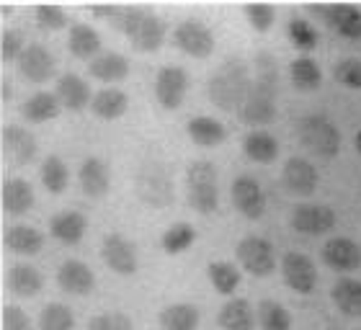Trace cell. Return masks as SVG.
I'll use <instances>...</instances> for the list:
<instances>
[{
	"label": "cell",
	"mask_w": 361,
	"mask_h": 330,
	"mask_svg": "<svg viewBox=\"0 0 361 330\" xmlns=\"http://www.w3.org/2000/svg\"><path fill=\"white\" fill-rule=\"evenodd\" d=\"M114 26L121 34H127L137 52H158L168 37L166 21L158 13H152L150 8L140 6L119 8V13L114 18Z\"/></svg>",
	"instance_id": "cell-1"
},
{
	"label": "cell",
	"mask_w": 361,
	"mask_h": 330,
	"mask_svg": "<svg viewBox=\"0 0 361 330\" xmlns=\"http://www.w3.org/2000/svg\"><path fill=\"white\" fill-rule=\"evenodd\" d=\"M276 65L269 54H258V78L250 85V93L240 109V116L248 124H271L276 119Z\"/></svg>",
	"instance_id": "cell-2"
},
{
	"label": "cell",
	"mask_w": 361,
	"mask_h": 330,
	"mask_svg": "<svg viewBox=\"0 0 361 330\" xmlns=\"http://www.w3.org/2000/svg\"><path fill=\"white\" fill-rule=\"evenodd\" d=\"M250 73L240 60H227L222 68L209 78V98L212 104L233 111V109H243L245 98L250 93Z\"/></svg>",
	"instance_id": "cell-3"
},
{
	"label": "cell",
	"mask_w": 361,
	"mask_h": 330,
	"mask_svg": "<svg viewBox=\"0 0 361 330\" xmlns=\"http://www.w3.org/2000/svg\"><path fill=\"white\" fill-rule=\"evenodd\" d=\"M188 183V204L199 214H212L219 207V188H217V168L209 160H196L186 171Z\"/></svg>",
	"instance_id": "cell-4"
},
{
	"label": "cell",
	"mask_w": 361,
	"mask_h": 330,
	"mask_svg": "<svg viewBox=\"0 0 361 330\" xmlns=\"http://www.w3.org/2000/svg\"><path fill=\"white\" fill-rule=\"evenodd\" d=\"M300 142L317 158H336L341 150V132L328 116L323 114H310L297 127Z\"/></svg>",
	"instance_id": "cell-5"
},
{
	"label": "cell",
	"mask_w": 361,
	"mask_h": 330,
	"mask_svg": "<svg viewBox=\"0 0 361 330\" xmlns=\"http://www.w3.org/2000/svg\"><path fill=\"white\" fill-rule=\"evenodd\" d=\"M135 191L145 204H150L152 209H163L173 202V181L168 176L166 165L160 163H145L137 173Z\"/></svg>",
	"instance_id": "cell-6"
},
{
	"label": "cell",
	"mask_w": 361,
	"mask_h": 330,
	"mask_svg": "<svg viewBox=\"0 0 361 330\" xmlns=\"http://www.w3.org/2000/svg\"><path fill=\"white\" fill-rule=\"evenodd\" d=\"M235 255L240 266L253 276H269L276 269V255H274V245H271L266 238H258V235H248L243 238L235 248Z\"/></svg>",
	"instance_id": "cell-7"
},
{
	"label": "cell",
	"mask_w": 361,
	"mask_h": 330,
	"mask_svg": "<svg viewBox=\"0 0 361 330\" xmlns=\"http://www.w3.org/2000/svg\"><path fill=\"white\" fill-rule=\"evenodd\" d=\"M173 42L180 52H186L188 57H196V60H204L214 52V34L207 23L196 21V18H186L176 26Z\"/></svg>",
	"instance_id": "cell-8"
},
{
	"label": "cell",
	"mask_w": 361,
	"mask_h": 330,
	"mask_svg": "<svg viewBox=\"0 0 361 330\" xmlns=\"http://www.w3.org/2000/svg\"><path fill=\"white\" fill-rule=\"evenodd\" d=\"M101 258L114 274L119 276H132L140 269V258H137V248L132 240H127L119 233H109L101 245Z\"/></svg>",
	"instance_id": "cell-9"
},
{
	"label": "cell",
	"mask_w": 361,
	"mask_h": 330,
	"mask_svg": "<svg viewBox=\"0 0 361 330\" xmlns=\"http://www.w3.org/2000/svg\"><path fill=\"white\" fill-rule=\"evenodd\" d=\"M310 13L320 16L331 29H336L341 37L361 39V11L348 3H331V6H312Z\"/></svg>",
	"instance_id": "cell-10"
},
{
	"label": "cell",
	"mask_w": 361,
	"mask_h": 330,
	"mask_svg": "<svg viewBox=\"0 0 361 330\" xmlns=\"http://www.w3.org/2000/svg\"><path fill=\"white\" fill-rule=\"evenodd\" d=\"M188 90V75L183 68H176V65H166L160 68L158 78H155V96H158L160 106L173 111L183 104Z\"/></svg>",
	"instance_id": "cell-11"
},
{
	"label": "cell",
	"mask_w": 361,
	"mask_h": 330,
	"mask_svg": "<svg viewBox=\"0 0 361 330\" xmlns=\"http://www.w3.org/2000/svg\"><path fill=\"white\" fill-rule=\"evenodd\" d=\"M233 204L243 217L261 219L266 212V194L261 183L250 176H238L233 181Z\"/></svg>",
	"instance_id": "cell-12"
},
{
	"label": "cell",
	"mask_w": 361,
	"mask_h": 330,
	"mask_svg": "<svg viewBox=\"0 0 361 330\" xmlns=\"http://www.w3.org/2000/svg\"><path fill=\"white\" fill-rule=\"evenodd\" d=\"M281 274H284L286 286L300 294H310L317 284L315 263L310 261L305 253H297V250L284 255V261H281Z\"/></svg>",
	"instance_id": "cell-13"
},
{
	"label": "cell",
	"mask_w": 361,
	"mask_h": 330,
	"mask_svg": "<svg viewBox=\"0 0 361 330\" xmlns=\"http://www.w3.org/2000/svg\"><path fill=\"white\" fill-rule=\"evenodd\" d=\"M336 225V212L325 204H300L294 207L292 227L302 235H325Z\"/></svg>",
	"instance_id": "cell-14"
},
{
	"label": "cell",
	"mask_w": 361,
	"mask_h": 330,
	"mask_svg": "<svg viewBox=\"0 0 361 330\" xmlns=\"http://www.w3.org/2000/svg\"><path fill=\"white\" fill-rule=\"evenodd\" d=\"M281 178H284V186L289 194L294 196H310L315 194L317 188V171L315 165L310 163L305 158H289L284 165V173H281Z\"/></svg>",
	"instance_id": "cell-15"
},
{
	"label": "cell",
	"mask_w": 361,
	"mask_h": 330,
	"mask_svg": "<svg viewBox=\"0 0 361 330\" xmlns=\"http://www.w3.org/2000/svg\"><path fill=\"white\" fill-rule=\"evenodd\" d=\"M57 284L62 286V292L85 297V294L93 292L96 276H93V271L88 269V263L78 261V258H70V261L62 263L60 271H57Z\"/></svg>",
	"instance_id": "cell-16"
},
{
	"label": "cell",
	"mask_w": 361,
	"mask_h": 330,
	"mask_svg": "<svg viewBox=\"0 0 361 330\" xmlns=\"http://www.w3.org/2000/svg\"><path fill=\"white\" fill-rule=\"evenodd\" d=\"M18 73L31 82H47L54 75V57L42 44H29L18 57Z\"/></svg>",
	"instance_id": "cell-17"
},
{
	"label": "cell",
	"mask_w": 361,
	"mask_h": 330,
	"mask_svg": "<svg viewBox=\"0 0 361 330\" xmlns=\"http://www.w3.org/2000/svg\"><path fill=\"white\" fill-rule=\"evenodd\" d=\"M323 261L333 271H356L361 266V248L351 238H331L323 245Z\"/></svg>",
	"instance_id": "cell-18"
},
{
	"label": "cell",
	"mask_w": 361,
	"mask_h": 330,
	"mask_svg": "<svg viewBox=\"0 0 361 330\" xmlns=\"http://www.w3.org/2000/svg\"><path fill=\"white\" fill-rule=\"evenodd\" d=\"M3 147L18 165L31 163L37 158V137L31 135L29 129L18 127V124H8L3 129Z\"/></svg>",
	"instance_id": "cell-19"
},
{
	"label": "cell",
	"mask_w": 361,
	"mask_h": 330,
	"mask_svg": "<svg viewBox=\"0 0 361 330\" xmlns=\"http://www.w3.org/2000/svg\"><path fill=\"white\" fill-rule=\"evenodd\" d=\"M80 186H83V194L90 199H101V196L109 194V186H111V173H109V165L101 158H88L80 165Z\"/></svg>",
	"instance_id": "cell-20"
},
{
	"label": "cell",
	"mask_w": 361,
	"mask_h": 330,
	"mask_svg": "<svg viewBox=\"0 0 361 330\" xmlns=\"http://www.w3.org/2000/svg\"><path fill=\"white\" fill-rule=\"evenodd\" d=\"M54 93H57V98H60L62 109H70V111H80V109H85V106L93 101V98H90L88 82H85L80 75H75V73H65V75H60Z\"/></svg>",
	"instance_id": "cell-21"
},
{
	"label": "cell",
	"mask_w": 361,
	"mask_h": 330,
	"mask_svg": "<svg viewBox=\"0 0 361 330\" xmlns=\"http://www.w3.org/2000/svg\"><path fill=\"white\" fill-rule=\"evenodd\" d=\"M88 230V219L80 212H60L49 219V233L65 245H78Z\"/></svg>",
	"instance_id": "cell-22"
},
{
	"label": "cell",
	"mask_w": 361,
	"mask_h": 330,
	"mask_svg": "<svg viewBox=\"0 0 361 330\" xmlns=\"http://www.w3.org/2000/svg\"><path fill=\"white\" fill-rule=\"evenodd\" d=\"M336 307L348 317H361V281L354 276H341L331 289Z\"/></svg>",
	"instance_id": "cell-23"
},
{
	"label": "cell",
	"mask_w": 361,
	"mask_h": 330,
	"mask_svg": "<svg viewBox=\"0 0 361 330\" xmlns=\"http://www.w3.org/2000/svg\"><path fill=\"white\" fill-rule=\"evenodd\" d=\"M219 325L225 330H253L256 325V315H253V307H250L248 300L243 297H233L227 300L219 310Z\"/></svg>",
	"instance_id": "cell-24"
},
{
	"label": "cell",
	"mask_w": 361,
	"mask_h": 330,
	"mask_svg": "<svg viewBox=\"0 0 361 330\" xmlns=\"http://www.w3.org/2000/svg\"><path fill=\"white\" fill-rule=\"evenodd\" d=\"M127 109H129V96L119 88L98 90L96 96H93V101H90V111L96 114V116H101V119H106V121L124 116Z\"/></svg>",
	"instance_id": "cell-25"
},
{
	"label": "cell",
	"mask_w": 361,
	"mask_h": 330,
	"mask_svg": "<svg viewBox=\"0 0 361 330\" xmlns=\"http://www.w3.org/2000/svg\"><path fill=\"white\" fill-rule=\"evenodd\" d=\"M88 73L104 82H119L129 75V60L119 52H104L90 60Z\"/></svg>",
	"instance_id": "cell-26"
},
{
	"label": "cell",
	"mask_w": 361,
	"mask_h": 330,
	"mask_svg": "<svg viewBox=\"0 0 361 330\" xmlns=\"http://www.w3.org/2000/svg\"><path fill=\"white\" fill-rule=\"evenodd\" d=\"M34 207V188L29 181L23 178H11L3 183V209L8 214H26Z\"/></svg>",
	"instance_id": "cell-27"
},
{
	"label": "cell",
	"mask_w": 361,
	"mask_h": 330,
	"mask_svg": "<svg viewBox=\"0 0 361 330\" xmlns=\"http://www.w3.org/2000/svg\"><path fill=\"white\" fill-rule=\"evenodd\" d=\"M70 52L80 57V60H96L101 52V37L98 31L88 23H73L70 26V39H68Z\"/></svg>",
	"instance_id": "cell-28"
},
{
	"label": "cell",
	"mask_w": 361,
	"mask_h": 330,
	"mask_svg": "<svg viewBox=\"0 0 361 330\" xmlns=\"http://www.w3.org/2000/svg\"><path fill=\"white\" fill-rule=\"evenodd\" d=\"M188 137L202 147H217L227 140V129L222 121L212 119V116H196L186 124Z\"/></svg>",
	"instance_id": "cell-29"
},
{
	"label": "cell",
	"mask_w": 361,
	"mask_h": 330,
	"mask_svg": "<svg viewBox=\"0 0 361 330\" xmlns=\"http://www.w3.org/2000/svg\"><path fill=\"white\" fill-rule=\"evenodd\" d=\"M243 152L253 163H274L279 155V142L274 140V135H269L264 129H253L243 140Z\"/></svg>",
	"instance_id": "cell-30"
},
{
	"label": "cell",
	"mask_w": 361,
	"mask_h": 330,
	"mask_svg": "<svg viewBox=\"0 0 361 330\" xmlns=\"http://www.w3.org/2000/svg\"><path fill=\"white\" fill-rule=\"evenodd\" d=\"M42 286H44V279L39 274L34 266H13V269L8 271V289L16 294V297H37L42 292Z\"/></svg>",
	"instance_id": "cell-31"
},
{
	"label": "cell",
	"mask_w": 361,
	"mask_h": 330,
	"mask_svg": "<svg viewBox=\"0 0 361 330\" xmlns=\"http://www.w3.org/2000/svg\"><path fill=\"white\" fill-rule=\"evenodd\" d=\"M62 104L57 93H49V90H39L34 96L21 106V114L29 121H49L54 116H60Z\"/></svg>",
	"instance_id": "cell-32"
},
{
	"label": "cell",
	"mask_w": 361,
	"mask_h": 330,
	"mask_svg": "<svg viewBox=\"0 0 361 330\" xmlns=\"http://www.w3.org/2000/svg\"><path fill=\"white\" fill-rule=\"evenodd\" d=\"M6 245L18 255H37L44 248V235L37 227L16 225L6 233Z\"/></svg>",
	"instance_id": "cell-33"
},
{
	"label": "cell",
	"mask_w": 361,
	"mask_h": 330,
	"mask_svg": "<svg viewBox=\"0 0 361 330\" xmlns=\"http://www.w3.org/2000/svg\"><path fill=\"white\" fill-rule=\"evenodd\" d=\"M160 325H163V330H196L199 328V310L194 305H186V302L168 305L160 312Z\"/></svg>",
	"instance_id": "cell-34"
},
{
	"label": "cell",
	"mask_w": 361,
	"mask_h": 330,
	"mask_svg": "<svg viewBox=\"0 0 361 330\" xmlns=\"http://www.w3.org/2000/svg\"><path fill=\"white\" fill-rule=\"evenodd\" d=\"M289 75H292L294 88L300 90H317L323 85V70L315 60L310 57H297V60L289 65Z\"/></svg>",
	"instance_id": "cell-35"
},
{
	"label": "cell",
	"mask_w": 361,
	"mask_h": 330,
	"mask_svg": "<svg viewBox=\"0 0 361 330\" xmlns=\"http://www.w3.org/2000/svg\"><path fill=\"white\" fill-rule=\"evenodd\" d=\"M207 274H209L212 286H214L219 294H225V297H230V294L240 286V271L230 261H212Z\"/></svg>",
	"instance_id": "cell-36"
},
{
	"label": "cell",
	"mask_w": 361,
	"mask_h": 330,
	"mask_svg": "<svg viewBox=\"0 0 361 330\" xmlns=\"http://www.w3.org/2000/svg\"><path fill=\"white\" fill-rule=\"evenodd\" d=\"M42 183L49 194H62L65 188H68V181H70V173H68V165L62 163V158L57 155H49V158L42 163Z\"/></svg>",
	"instance_id": "cell-37"
},
{
	"label": "cell",
	"mask_w": 361,
	"mask_h": 330,
	"mask_svg": "<svg viewBox=\"0 0 361 330\" xmlns=\"http://www.w3.org/2000/svg\"><path fill=\"white\" fill-rule=\"evenodd\" d=\"M39 328L42 330H73L75 328V315L68 305L62 302H49L39 312Z\"/></svg>",
	"instance_id": "cell-38"
},
{
	"label": "cell",
	"mask_w": 361,
	"mask_h": 330,
	"mask_svg": "<svg viewBox=\"0 0 361 330\" xmlns=\"http://www.w3.org/2000/svg\"><path fill=\"white\" fill-rule=\"evenodd\" d=\"M196 240V230L188 222H176V225H171L163 233V250H166L168 255H178L183 253L186 248H191V243Z\"/></svg>",
	"instance_id": "cell-39"
},
{
	"label": "cell",
	"mask_w": 361,
	"mask_h": 330,
	"mask_svg": "<svg viewBox=\"0 0 361 330\" xmlns=\"http://www.w3.org/2000/svg\"><path fill=\"white\" fill-rule=\"evenodd\" d=\"M258 323L264 330H289L292 328V315L286 312L284 305L274 300H264L258 305Z\"/></svg>",
	"instance_id": "cell-40"
},
{
	"label": "cell",
	"mask_w": 361,
	"mask_h": 330,
	"mask_svg": "<svg viewBox=\"0 0 361 330\" xmlns=\"http://www.w3.org/2000/svg\"><path fill=\"white\" fill-rule=\"evenodd\" d=\"M286 34L292 39V44L300 49V52H312L317 47V31L315 26L305 18H292L289 26H286Z\"/></svg>",
	"instance_id": "cell-41"
},
{
	"label": "cell",
	"mask_w": 361,
	"mask_h": 330,
	"mask_svg": "<svg viewBox=\"0 0 361 330\" xmlns=\"http://www.w3.org/2000/svg\"><path fill=\"white\" fill-rule=\"evenodd\" d=\"M333 75H336V80H338L341 85L361 90V60H354V57L341 60L338 65L333 68Z\"/></svg>",
	"instance_id": "cell-42"
},
{
	"label": "cell",
	"mask_w": 361,
	"mask_h": 330,
	"mask_svg": "<svg viewBox=\"0 0 361 330\" xmlns=\"http://www.w3.org/2000/svg\"><path fill=\"white\" fill-rule=\"evenodd\" d=\"M26 44H23V34L16 29H6L3 37H0V57L3 62H18V57L23 54Z\"/></svg>",
	"instance_id": "cell-43"
},
{
	"label": "cell",
	"mask_w": 361,
	"mask_h": 330,
	"mask_svg": "<svg viewBox=\"0 0 361 330\" xmlns=\"http://www.w3.org/2000/svg\"><path fill=\"white\" fill-rule=\"evenodd\" d=\"M34 16H37V23L42 29L57 31L68 26V13H65L60 6H37Z\"/></svg>",
	"instance_id": "cell-44"
},
{
	"label": "cell",
	"mask_w": 361,
	"mask_h": 330,
	"mask_svg": "<svg viewBox=\"0 0 361 330\" xmlns=\"http://www.w3.org/2000/svg\"><path fill=\"white\" fill-rule=\"evenodd\" d=\"M245 16H248L250 26L256 31H269L274 26L276 11H274V6H266V3H250V6H245Z\"/></svg>",
	"instance_id": "cell-45"
},
{
	"label": "cell",
	"mask_w": 361,
	"mask_h": 330,
	"mask_svg": "<svg viewBox=\"0 0 361 330\" xmlns=\"http://www.w3.org/2000/svg\"><path fill=\"white\" fill-rule=\"evenodd\" d=\"M88 330H132V320L124 312H101L90 317Z\"/></svg>",
	"instance_id": "cell-46"
},
{
	"label": "cell",
	"mask_w": 361,
	"mask_h": 330,
	"mask_svg": "<svg viewBox=\"0 0 361 330\" xmlns=\"http://www.w3.org/2000/svg\"><path fill=\"white\" fill-rule=\"evenodd\" d=\"M3 330H31L29 315L16 305H6L3 307Z\"/></svg>",
	"instance_id": "cell-47"
},
{
	"label": "cell",
	"mask_w": 361,
	"mask_h": 330,
	"mask_svg": "<svg viewBox=\"0 0 361 330\" xmlns=\"http://www.w3.org/2000/svg\"><path fill=\"white\" fill-rule=\"evenodd\" d=\"M90 13L104 16V18H116V13H119V6H93V8H90Z\"/></svg>",
	"instance_id": "cell-48"
},
{
	"label": "cell",
	"mask_w": 361,
	"mask_h": 330,
	"mask_svg": "<svg viewBox=\"0 0 361 330\" xmlns=\"http://www.w3.org/2000/svg\"><path fill=\"white\" fill-rule=\"evenodd\" d=\"M8 96H11V88H8V82L3 80V101H6Z\"/></svg>",
	"instance_id": "cell-49"
},
{
	"label": "cell",
	"mask_w": 361,
	"mask_h": 330,
	"mask_svg": "<svg viewBox=\"0 0 361 330\" xmlns=\"http://www.w3.org/2000/svg\"><path fill=\"white\" fill-rule=\"evenodd\" d=\"M356 150H359V155H361V132L356 135Z\"/></svg>",
	"instance_id": "cell-50"
}]
</instances>
